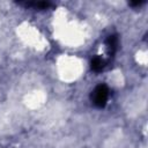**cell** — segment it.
<instances>
[{
	"label": "cell",
	"mask_w": 148,
	"mask_h": 148,
	"mask_svg": "<svg viewBox=\"0 0 148 148\" xmlns=\"http://www.w3.org/2000/svg\"><path fill=\"white\" fill-rule=\"evenodd\" d=\"M109 98V88L105 84L97 86L91 92V101L97 108H104Z\"/></svg>",
	"instance_id": "6da1fadb"
},
{
	"label": "cell",
	"mask_w": 148,
	"mask_h": 148,
	"mask_svg": "<svg viewBox=\"0 0 148 148\" xmlns=\"http://www.w3.org/2000/svg\"><path fill=\"white\" fill-rule=\"evenodd\" d=\"M106 44V50H108V53L110 56H113L118 49V37L117 35H110L105 42Z\"/></svg>",
	"instance_id": "7a4b0ae2"
},
{
	"label": "cell",
	"mask_w": 148,
	"mask_h": 148,
	"mask_svg": "<svg viewBox=\"0 0 148 148\" xmlns=\"http://www.w3.org/2000/svg\"><path fill=\"white\" fill-rule=\"evenodd\" d=\"M105 64H106L105 60H104L102 57H98V56L94 57V58L91 59V61H90L91 69L95 71V72H101V71L105 67Z\"/></svg>",
	"instance_id": "3957f363"
},
{
	"label": "cell",
	"mask_w": 148,
	"mask_h": 148,
	"mask_svg": "<svg viewBox=\"0 0 148 148\" xmlns=\"http://www.w3.org/2000/svg\"><path fill=\"white\" fill-rule=\"evenodd\" d=\"M20 5H24L27 7H32L35 9H46L51 6L50 2L45 1H38V2H20Z\"/></svg>",
	"instance_id": "277c9868"
},
{
	"label": "cell",
	"mask_w": 148,
	"mask_h": 148,
	"mask_svg": "<svg viewBox=\"0 0 148 148\" xmlns=\"http://www.w3.org/2000/svg\"><path fill=\"white\" fill-rule=\"evenodd\" d=\"M145 1H132V2H130V6H133V7H136V6H140V5H142Z\"/></svg>",
	"instance_id": "5b68a950"
}]
</instances>
